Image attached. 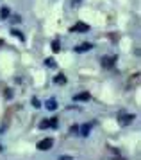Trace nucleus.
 I'll return each instance as SVG.
<instances>
[{
    "instance_id": "nucleus-15",
    "label": "nucleus",
    "mask_w": 141,
    "mask_h": 160,
    "mask_svg": "<svg viewBox=\"0 0 141 160\" xmlns=\"http://www.w3.org/2000/svg\"><path fill=\"white\" fill-rule=\"evenodd\" d=\"M32 106H34V108H39V106H41V102H39V101L34 97V99H32Z\"/></svg>"
},
{
    "instance_id": "nucleus-13",
    "label": "nucleus",
    "mask_w": 141,
    "mask_h": 160,
    "mask_svg": "<svg viewBox=\"0 0 141 160\" xmlns=\"http://www.w3.org/2000/svg\"><path fill=\"white\" fill-rule=\"evenodd\" d=\"M54 81H56V83H66V78H64V76H56Z\"/></svg>"
},
{
    "instance_id": "nucleus-20",
    "label": "nucleus",
    "mask_w": 141,
    "mask_h": 160,
    "mask_svg": "<svg viewBox=\"0 0 141 160\" xmlns=\"http://www.w3.org/2000/svg\"><path fill=\"white\" fill-rule=\"evenodd\" d=\"M0 151H2V144H0Z\"/></svg>"
},
{
    "instance_id": "nucleus-17",
    "label": "nucleus",
    "mask_w": 141,
    "mask_h": 160,
    "mask_svg": "<svg viewBox=\"0 0 141 160\" xmlns=\"http://www.w3.org/2000/svg\"><path fill=\"white\" fill-rule=\"evenodd\" d=\"M70 131H71V133H77V131H79V126H77V124H73V126L70 128Z\"/></svg>"
},
{
    "instance_id": "nucleus-2",
    "label": "nucleus",
    "mask_w": 141,
    "mask_h": 160,
    "mask_svg": "<svg viewBox=\"0 0 141 160\" xmlns=\"http://www.w3.org/2000/svg\"><path fill=\"white\" fill-rule=\"evenodd\" d=\"M52 146H54V138L48 137V138H43V140H39L36 148H38L39 151H47V149H52Z\"/></svg>"
},
{
    "instance_id": "nucleus-9",
    "label": "nucleus",
    "mask_w": 141,
    "mask_h": 160,
    "mask_svg": "<svg viewBox=\"0 0 141 160\" xmlns=\"http://www.w3.org/2000/svg\"><path fill=\"white\" fill-rule=\"evenodd\" d=\"M9 15H11V11H9V8H2V9H0V18H2V20H6V18H9Z\"/></svg>"
},
{
    "instance_id": "nucleus-3",
    "label": "nucleus",
    "mask_w": 141,
    "mask_h": 160,
    "mask_svg": "<svg viewBox=\"0 0 141 160\" xmlns=\"http://www.w3.org/2000/svg\"><path fill=\"white\" fill-rule=\"evenodd\" d=\"M71 32H88L89 31V25L88 23H84V22H77L75 25H71Z\"/></svg>"
},
{
    "instance_id": "nucleus-11",
    "label": "nucleus",
    "mask_w": 141,
    "mask_h": 160,
    "mask_svg": "<svg viewBox=\"0 0 141 160\" xmlns=\"http://www.w3.org/2000/svg\"><path fill=\"white\" fill-rule=\"evenodd\" d=\"M47 128H50V121L48 119H45V121L39 122V130H47Z\"/></svg>"
},
{
    "instance_id": "nucleus-14",
    "label": "nucleus",
    "mask_w": 141,
    "mask_h": 160,
    "mask_svg": "<svg viewBox=\"0 0 141 160\" xmlns=\"http://www.w3.org/2000/svg\"><path fill=\"white\" fill-rule=\"evenodd\" d=\"M45 65H47V67H52V68H54V67H56V61H54V59H45Z\"/></svg>"
},
{
    "instance_id": "nucleus-8",
    "label": "nucleus",
    "mask_w": 141,
    "mask_h": 160,
    "mask_svg": "<svg viewBox=\"0 0 141 160\" xmlns=\"http://www.w3.org/2000/svg\"><path fill=\"white\" fill-rule=\"evenodd\" d=\"M79 130H80V135H82V137H88L91 126H89V124H82V126H79Z\"/></svg>"
},
{
    "instance_id": "nucleus-5",
    "label": "nucleus",
    "mask_w": 141,
    "mask_h": 160,
    "mask_svg": "<svg viewBox=\"0 0 141 160\" xmlns=\"http://www.w3.org/2000/svg\"><path fill=\"white\" fill-rule=\"evenodd\" d=\"M73 101H79V102H86V101H91V94H89V92H80V94L73 95Z\"/></svg>"
},
{
    "instance_id": "nucleus-1",
    "label": "nucleus",
    "mask_w": 141,
    "mask_h": 160,
    "mask_svg": "<svg viewBox=\"0 0 141 160\" xmlns=\"http://www.w3.org/2000/svg\"><path fill=\"white\" fill-rule=\"evenodd\" d=\"M116 119H118V122H120L121 126H127V124H130L136 119V115H132V113H123V112H121V113H118Z\"/></svg>"
},
{
    "instance_id": "nucleus-10",
    "label": "nucleus",
    "mask_w": 141,
    "mask_h": 160,
    "mask_svg": "<svg viewBox=\"0 0 141 160\" xmlns=\"http://www.w3.org/2000/svg\"><path fill=\"white\" fill-rule=\"evenodd\" d=\"M11 34H13V36H16V38H18V40H21V42L25 40V36L21 34L20 31H16V29H11Z\"/></svg>"
},
{
    "instance_id": "nucleus-18",
    "label": "nucleus",
    "mask_w": 141,
    "mask_h": 160,
    "mask_svg": "<svg viewBox=\"0 0 141 160\" xmlns=\"http://www.w3.org/2000/svg\"><path fill=\"white\" fill-rule=\"evenodd\" d=\"M59 160H71L70 155H63V157H59Z\"/></svg>"
},
{
    "instance_id": "nucleus-6",
    "label": "nucleus",
    "mask_w": 141,
    "mask_h": 160,
    "mask_svg": "<svg viewBox=\"0 0 141 160\" xmlns=\"http://www.w3.org/2000/svg\"><path fill=\"white\" fill-rule=\"evenodd\" d=\"M93 49V43H89V42H86V43L79 45V47H75V52H86V51H91Z\"/></svg>"
},
{
    "instance_id": "nucleus-19",
    "label": "nucleus",
    "mask_w": 141,
    "mask_h": 160,
    "mask_svg": "<svg viewBox=\"0 0 141 160\" xmlns=\"http://www.w3.org/2000/svg\"><path fill=\"white\" fill-rule=\"evenodd\" d=\"M2 45H4V42H2V40H0V47H2Z\"/></svg>"
},
{
    "instance_id": "nucleus-7",
    "label": "nucleus",
    "mask_w": 141,
    "mask_h": 160,
    "mask_svg": "<svg viewBox=\"0 0 141 160\" xmlns=\"http://www.w3.org/2000/svg\"><path fill=\"white\" fill-rule=\"evenodd\" d=\"M45 106H47V110H48V112H56V110H57V101L52 97V99H48V101H47V104H45Z\"/></svg>"
},
{
    "instance_id": "nucleus-12",
    "label": "nucleus",
    "mask_w": 141,
    "mask_h": 160,
    "mask_svg": "<svg viewBox=\"0 0 141 160\" xmlns=\"http://www.w3.org/2000/svg\"><path fill=\"white\" fill-rule=\"evenodd\" d=\"M59 49H61V47H59V42H57V40H54V42H52V51L59 52Z\"/></svg>"
},
{
    "instance_id": "nucleus-16",
    "label": "nucleus",
    "mask_w": 141,
    "mask_h": 160,
    "mask_svg": "<svg viewBox=\"0 0 141 160\" xmlns=\"http://www.w3.org/2000/svg\"><path fill=\"white\" fill-rule=\"evenodd\" d=\"M50 128H57V117H54V119L50 121Z\"/></svg>"
},
{
    "instance_id": "nucleus-4",
    "label": "nucleus",
    "mask_w": 141,
    "mask_h": 160,
    "mask_svg": "<svg viewBox=\"0 0 141 160\" xmlns=\"http://www.w3.org/2000/svg\"><path fill=\"white\" fill-rule=\"evenodd\" d=\"M100 63H102V67H106V68H113L114 63H116V56H104Z\"/></svg>"
}]
</instances>
